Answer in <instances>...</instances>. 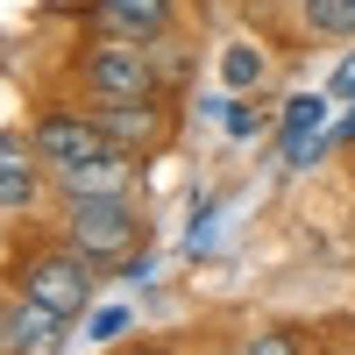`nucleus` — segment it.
<instances>
[{"mask_svg":"<svg viewBox=\"0 0 355 355\" xmlns=\"http://www.w3.org/2000/svg\"><path fill=\"white\" fill-rule=\"evenodd\" d=\"M78 85L93 100H164V64L157 43H128V36H93L78 50Z\"/></svg>","mask_w":355,"mask_h":355,"instance_id":"1","label":"nucleus"},{"mask_svg":"<svg viewBox=\"0 0 355 355\" xmlns=\"http://www.w3.org/2000/svg\"><path fill=\"white\" fill-rule=\"evenodd\" d=\"M114 355H171L164 341H128V348H114Z\"/></svg>","mask_w":355,"mask_h":355,"instance_id":"14","label":"nucleus"},{"mask_svg":"<svg viewBox=\"0 0 355 355\" xmlns=\"http://www.w3.org/2000/svg\"><path fill=\"white\" fill-rule=\"evenodd\" d=\"M234 348H242V355H299V341H291V334H277V327H263V334H242Z\"/></svg>","mask_w":355,"mask_h":355,"instance_id":"12","label":"nucleus"},{"mask_svg":"<svg viewBox=\"0 0 355 355\" xmlns=\"http://www.w3.org/2000/svg\"><path fill=\"white\" fill-rule=\"evenodd\" d=\"M50 185L64 199H93V192H128L135 185V157H107V164H64L50 171Z\"/></svg>","mask_w":355,"mask_h":355,"instance_id":"8","label":"nucleus"},{"mask_svg":"<svg viewBox=\"0 0 355 355\" xmlns=\"http://www.w3.org/2000/svg\"><path fill=\"white\" fill-rule=\"evenodd\" d=\"M64 242L100 263V270H114V263H128L142 249V214L128 192H93V199H64Z\"/></svg>","mask_w":355,"mask_h":355,"instance_id":"2","label":"nucleus"},{"mask_svg":"<svg viewBox=\"0 0 355 355\" xmlns=\"http://www.w3.org/2000/svg\"><path fill=\"white\" fill-rule=\"evenodd\" d=\"M15 291H28L36 306H50V313L78 320L85 306H93V291H100V263H85L71 242L28 249V256H21V270H15Z\"/></svg>","mask_w":355,"mask_h":355,"instance_id":"3","label":"nucleus"},{"mask_svg":"<svg viewBox=\"0 0 355 355\" xmlns=\"http://www.w3.org/2000/svg\"><path fill=\"white\" fill-rule=\"evenodd\" d=\"M93 121L121 142L128 157L164 150V142H171V107L164 100H93Z\"/></svg>","mask_w":355,"mask_h":355,"instance_id":"6","label":"nucleus"},{"mask_svg":"<svg viewBox=\"0 0 355 355\" xmlns=\"http://www.w3.org/2000/svg\"><path fill=\"white\" fill-rule=\"evenodd\" d=\"M220 78H227V85H256V78H263V57H256V43H227V57H220Z\"/></svg>","mask_w":355,"mask_h":355,"instance_id":"11","label":"nucleus"},{"mask_svg":"<svg viewBox=\"0 0 355 355\" xmlns=\"http://www.w3.org/2000/svg\"><path fill=\"white\" fill-rule=\"evenodd\" d=\"M28 157H43V171H64V164H107V157H128V150L93 121V107L85 114L78 107H50L28 128Z\"/></svg>","mask_w":355,"mask_h":355,"instance_id":"4","label":"nucleus"},{"mask_svg":"<svg viewBox=\"0 0 355 355\" xmlns=\"http://www.w3.org/2000/svg\"><path fill=\"white\" fill-rule=\"evenodd\" d=\"M28 185H36V171H0V199H28Z\"/></svg>","mask_w":355,"mask_h":355,"instance_id":"13","label":"nucleus"},{"mask_svg":"<svg viewBox=\"0 0 355 355\" xmlns=\"http://www.w3.org/2000/svg\"><path fill=\"white\" fill-rule=\"evenodd\" d=\"M313 128H327V100H291V121H284V135H291V157H306L313 150Z\"/></svg>","mask_w":355,"mask_h":355,"instance_id":"10","label":"nucleus"},{"mask_svg":"<svg viewBox=\"0 0 355 355\" xmlns=\"http://www.w3.org/2000/svg\"><path fill=\"white\" fill-rule=\"evenodd\" d=\"M93 28L128 43H164L178 28V0H93Z\"/></svg>","mask_w":355,"mask_h":355,"instance_id":"7","label":"nucleus"},{"mask_svg":"<svg viewBox=\"0 0 355 355\" xmlns=\"http://www.w3.org/2000/svg\"><path fill=\"white\" fill-rule=\"evenodd\" d=\"M64 313L36 306L28 291H15V299H0V355H57L64 348Z\"/></svg>","mask_w":355,"mask_h":355,"instance_id":"5","label":"nucleus"},{"mask_svg":"<svg viewBox=\"0 0 355 355\" xmlns=\"http://www.w3.org/2000/svg\"><path fill=\"white\" fill-rule=\"evenodd\" d=\"M313 36H355V0H299Z\"/></svg>","mask_w":355,"mask_h":355,"instance_id":"9","label":"nucleus"}]
</instances>
